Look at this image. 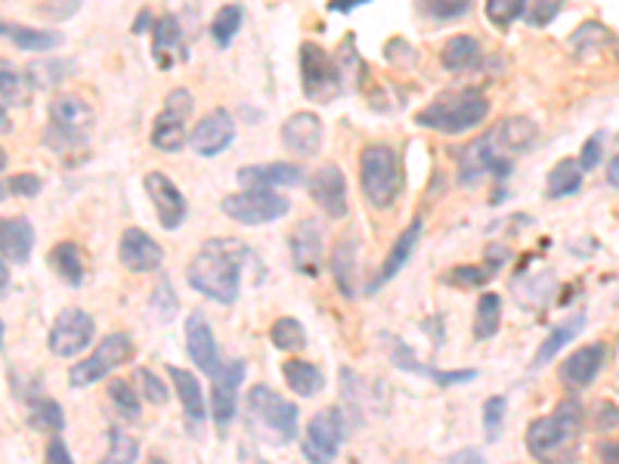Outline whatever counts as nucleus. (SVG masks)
Instances as JSON below:
<instances>
[{"instance_id":"obj_57","label":"nucleus","mask_w":619,"mask_h":464,"mask_svg":"<svg viewBox=\"0 0 619 464\" xmlns=\"http://www.w3.org/2000/svg\"><path fill=\"white\" fill-rule=\"evenodd\" d=\"M607 183H610L614 190H619V155H614L610 164H607Z\"/></svg>"},{"instance_id":"obj_58","label":"nucleus","mask_w":619,"mask_h":464,"mask_svg":"<svg viewBox=\"0 0 619 464\" xmlns=\"http://www.w3.org/2000/svg\"><path fill=\"white\" fill-rule=\"evenodd\" d=\"M10 285V267H7V257L0 254V294Z\"/></svg>"},{"instance_id":"obj_61","label":"nucleus","mask_w":619,"mask_h":464,"mask_svg":"<svg viewBox=\"0 0 619 464\" xmlns=\"http://www.w3.org/2000/svg\"><path fill=\"white\" fill-rule=\"evenodd\" d=\"M7 195H10V190H7V183H0V202H3Z\"/></svg>"},{"instance_id":"obj_21","label":"nucleus","mask_w":619,"mask_h":464,"mask_svg":"<svg viewBox=\"0 0 619 464\" xmlns=\"http://www.w3.org/2000/svg\"><path fill=\"white\" fill-rule=\"evenodd\" d=\"M186 353L193 359L195 366L202 368L205 375H217L220 371V350H217V341H214V329L211 322L202 316V313H190L186 316Z\"/></svg>"},{"instance_id":"obj_42","label":"nucleus","mask_w":619,"mask_h":464,"mask_svg":"<svg viewBox=\"0 0 619 464\" xmlns=\"http://www.w3.org/2000/svg\"><path fill=\"white\" fill-rule=\"evenodd\" d=\"M607 44H610V32L604 25H598V22H585L582 28H576L570 35V50L580 59H588L592 53H598Z\"/></svg>"},{"instance_id":"obj_30","label":"nucleus","mask_w":619,"mask_h":464,"mask_svg":"<svg viewBox=\"0 0 619 464\" xmlns=\"http://www.w3.org/2000/svg\"><path fill=\"white\" fill-rule=\"evenodd\" d=\"M0 38H7L13 47H20L25 53H50L62 44V35L59 32H50V28H28V25H20V22H3L0 20Z\"/></svg>"},{"instance_id":"obj_24","label":"nucleus","mask_w":619,"mask_h":464,"mask_svg":"<svg viewBox=\"0 0 619 464\" xmlns=\"http://www.w3.org/2000/svg\"><path fill=\"white\" fill-rule=\"evenodd\" d=\"M323 139H326V127L323 121L313 115V112H294V115L282 124V146L289 152L310 158L323 149Z\"/></svg>"},{"instance_id":"obj_45","label":"nucleus","mask_w":619,"mask_h":464,"mask_svg":"<svg viewBox=\"0 0 619 464\" xmlns=\"http://www.w3.org/2000/svg\"><path fill=\"white\" fill-rule=\"evenodd\" d=\"M32 422L40 427V430H50V434H62L65 430V412L59 406L57 400H35L32 403Z\"/></svg>"},{"instance_id":"obj_7","label":"nucleus","mask_w":619,"mask_h":464,"mask_svg":"<svg viewBox=\"0 0 619 464\" xmlns=\"http://www.w3.org/2000/svg\"><path fill=\"white\" fill-rule=\"evenodd\" d=\"M131 356H134L131 334H128V331H112V334H106V338L99 341L97 350H94L87 359H81V363L72 366V371H69V384L75 387V390L94 387L97 381H102L106 375H112V368L131 363Z\"/></svg>"},{"instance_id":"obj_4","label":"nucleus","mask_w":619,"mask_h":464,"mask_svg":"<svg viewBox=\"0 0 619 464\" xmlns=\"http://www.w3.org/2000/svg\"><path fill=\"white\" fill-rule=\"evenodd\" d=\"M360 183L363 195L375 211H387L400 202L406 190L403 158L390 146H366L360 155Z\"/></svg>"},{"instance_id":"obj_2","label":"nucleus","mask_w":619,"mask_h":464,"mask_svg":"<svg viewBox=\"0 0 619 464\" xmlns=\"http://www.w3.org/2000/svg\"><path fill=\"white\" fill-rule=\"evenodd\" d=\"M94 136V109L75 94H59L50 102V118L44 127V146L59 158H77L87 152Z\"/></svg>"},{"instance_id":"obj_9","label":"nucleus","mask_w":619,"mask_h":464,"mask_svg":"<svg viewBox=\"0 0 619 464\" xmlns=\"http://www.w3.org/2000/svg\"><path fill=\"white\" fill-rule=\"evenodd\" d=\"M223 213L242 223V227H267L276 223L279 217H286L291 208V202L286 195L272 193V190H245V193L227 195L220 202Z\"/></svg>"},{"instance_id":"obj_11","label":"nucleus","mask_w":619,"mask_h":464,"mask_svg":"<svg viewBox=\"0 0 619 464\" xmlns=\"http://www.w3.org/2000/svg\"><path fill=\"white\" fill-rule=\"evenodd\" d=\"M348 437V422H344V412L338 406L319 408L307 425V437H304V459L316 464L335 462L341 445Z\"/></svg>"},{"instance_id":"obj_60","label":"nucleus","mask_w":619,"mask_h":464,"mask_svg":"<svg viewBox=\"0 0 619 464\" xmlns=\"http://www.w3.org/2000/svg\"><path fill=\"white\" fill-rule=\"evenodd\" d=\"M10 131H13V121L7 115V106L0 102V134H10Z\"/></svg>"},{"instance_id":"obj_3","label":"nucleus","mask_w":619,"mask_h":464,"mask_svg":"<svg viewBox=\"0 0 619 464\" xmlns=\"http://www.w3.org/2000/svg\"><path fill=\"white\" fill-rule=\"evenodd\" d=\"M489 115V99L484 90L477 87H464V90H446L434 99L430 106H425L415 121L418 127L437 131L446 136H459L481 127Z\"/></svg>"},{"instance_id":"obj_19","label":"nucleus","mask_w":619,"mask_h":464,"mask_svg":"<svg viewBox=\"0 0 619 464\" xmlns=\"http://www.w3.org/2000/svg\"><path fill=\"white\" fill-rule=\"evenodd\" d=\"M235 139V121L227 109H214L211 115H205L195 131L190 134V149L202 158H214V155L227 152Z\"/></svg>"},{"instance_id":"obj_6","label":"nucleus","mask_w":619,"mask_h":464,"mask_svg":"<svg viewBox=\"0 0 619 464\" xmlns=\"http://www.w3.org/2000/svg\"><path fill=\"white\" fill-rule=\"evenodd\" d=\"M248 415L272 445H289L298 440V406L279 396L272 387L257 384L248 390Z\"/></svg>"},{"instance_id":"obj_8","label":"nucleus","mask_w":619,"mask_h":464,"mask_svg":"<svg viewBox=\"0 0 619 464\" xmlns=\"http://www.w3.org/2000/svg\"><path fill=\"white\" fill-rule=\"evenodd\" d=\"M195 99L186 87H174L168 99H165V109L158 112L153 124V146L158 152H180L190 136H186V124L193 118Z\"/></svg>"},{"instance_id":"obj_26","label":"nucleus","mask_w":619,"mask_h":464,"mask_svg":"<svg viewBox=\"0 0 619 464\" xmlns=\"http://www.w3.org/2000/svg\"><path fill=\"white\" fill-rule=\"evenodd\" d=\"M489 136H493V143L499 146V152L508 155V158H514V155L530 152V149L536 146L539 124L526 115L505 118V121H499V124L489 131Z\"/></svg>"},{"instance_id":"obj_44","label":"nucleus","mask_w":619,"mask_h":464,"mask_svg":"<svg viewBox=\"0 0 619 464\" xmlns=\"http://www.w3.org/2000/svg\"><path fill=\"white\" fill-rule=\"evenodd\" d=\"M177 294H174V285H171V279L168 276H161L158 279V285L153 289V297H149V309L155 313V319L158 322H171L177 316Z\"/></svg>"},{"instance_id":"obj_46","label":"nucleus","mask_w":619,"mask_h":464,"mask_svg":"<svg viewBox=\"0 0 619 464\" xmlns=\"http://www.w3.org/2000/svg\"><path fill=\"white\" fill-rule=\"evenodd\" d=\"M109 400H112V406L118 408V415H121L124 422H136V418H139V396H136V390L128 384V381L116 378V381L109 384Z\"/></svg>"},{"instance_id":"obj_51","label":"nucleus","mask_w":619,"mask_h":464,"mask_svg":"<svg viewBox=\"0 0 619 464\" xmlns=\"http://www.w3.org/2000/svg\"><path fill=\"white\" fill-rule=\"evenodd\" d=\"M7 190L10 195H20V198H38L44 190V180L35 174H16L7 180Z\"/></svg>"},{"instance_id":"obj_35","label":"nucleus","mask_w":619,"mask_h":464,"mask_svg":"<svg viewBox=\"0 0 619 464\" xmlns=\"http://www.w3.org/2000/svg\"><path fill=\"white\" fill-rule=\"evenodd\" d=\"M50 267H53V272L65 285H72V289L84 285V254H81L75 242H59V245H53Z\"/></svg>"},{"instance_id":"obj_16","label":"nucleus","mask_w":619,"mask_h":464,"mask_svg":"<svg viewBox=\"0 0 619 464\" xmlns=\"http://www.w3.org/2000/svg\"><path fill=\"white\" fill-rule=\"evenodd\" d=\"M118 260H121V267L128 272L143 276V272L161 270V264H165V248H161L146 230L131 227V230L121 232V242H118Z\"/></svg>"},{"instance_id":"obj_31","label":"nucleus","mask_w":619,"mask_h":464,"mask_svg":"<svg viewBox=\"0 0 619 464\" xmlns=\"http://www.w3.org/2000/svg\"><path fill=\"white\" fill-rule=\"evenodd\" d=\"M168 375H171V381H174V390L177 396H180V406L186 412V418L195 422V425H202V422L208 418V403H205V393H202L198 378H195L193 371L177 366H168Z\"/></svg>"},{"instance_id":"obj_52","label":"nucleus","mask_w":619,"mask_h":464,"mask_svg":"<svg viewBox=\"0 0 619 464\" xmlns=\"http://www.w3.org/2000/svg\"><path fill=\"white\" fill-rule=\"evenodd\" d=\"M600 155H604V134L598 131V134H592L588 139H585V146H582V152H580V164L585 174L598 168Z\"/></svg>"},{"instance_id":"obj_29","label":"nucleus","mask_w":619,"mask_h":464,"mask_svg":"<svg viewBox=\"0 0 619 464\" xmlns=\"http://www.w3.org/2000/svg\"><path fill=\"white\" fill-rule=\"evenodd\" d=\"M393 366L403 368V371H412V375H422V378H430L437 387H459V384H468V381H474L477 378V371L474 368H462V371H440V368L434 366H425V363H418V356L412 353V350L403 344V341H393Z\"/></svg>"},{"instance_id":"obj_63","label":"nucleus","mask_w":619,"mask_h":464,"mask_svg":"<svg viewBox=\"0 0 619 464\" xmlns=\"http://www.w3.org/2000/svg\"><path fill=\"white\" fill-rule=\"evenodd\" d=\"M3 334H7V329H3V322H0V350H3Z\"/></svg>"},{"instance_id":"obj_43","label":"nucleus","mask_w":619,"mask_h":464,"mask_svg":"<svg viewBox=\"0 0 619 464\" xmlns=\"http://www.w3.org/2000/svg\"><path fill=\"white\" fill-rule=\"evenodd\" d=\"M474 0H415L418 13L434 22H452L468 16Z\"/></svg>"},{"instance_id":"obj_37","label":"nucleus","mask_w":619,"mask_h":464,"mask_svg":"<svg viewBox=\"0 0 619 464\" xmlns=\"http://www.w3.org/2000/svg\"><path fill=\"white\" fill-rule=\"evenodd\" d=\"M582 171L580 161H573V158H561L551 171H548V198H570V195H576L582 190Z\"/></svg>"},{"instance_id":"obj_32","label":"nucleus","mask_w":619,"mask_h":464,"mask_svg":"<svg viewBox=\"0 0 619 464\" xmlns=\"http://www.w3.org/2000/svg\"><path fill=\"white\" fill-rule=\"evenodd\" d=\"M32 94H35V81L28 72L16 69L13 62L0 59V102L3 106H13V109H22L32 102Z\"/></svg>"},{"instance_id":"obj_15","label":"nucleus","mask_w":619,"mask_h":464,"mask_svg":"<svg viewBox=\"0 0 619 464\" xmlns=\"http://www.w3.org/2000/svg\"><path fill=\"white\" fill-rule=\"evenodd\" d=\"M143 190H146L149 202H153L161 230L174 232L186 223V217H190V205H186V195L177 190V183L171 180V176L161 174V171H153V174L143 176Z\"/></svg>"},{"instance_id":"obj_12","label":"nucleus","mask_w":619,"mask_h":464,"mask_svg":"<svg viewBox=\"0 0 619 464\" xmlns=\"http://www.w3.org/2000/svg\"><path fill=\"white\" fill-rule=\"evenodd\" d=\"M511 171H514L511 158L499 152V146L493 143L489 131H486L481 139L468 143L462 155H459V183H462V186H474L477 180L493 174L496 176V183H499L496 190H502V180L505 176H511Z\"/></svg>"},{"instance_id":"obj_36","label":"nucleus","mask_w":619,"mask_h":464,"mask_svg":"<svg viewBox=\"0 0 619 464\" xmlns=\"http://www.w3.org/2000/svg\"><path fill=\"white\" fill-rule=\"evenodd\" d=\"M582 329H585V313H573V319H567L563 326H558V329L542 341L539 353H536V359H533V368L548 366L570 341H576V334H580Z\"/></svg>"},{"instance_id":"obj_10","label":"nucleus","mask_w":619,"mask_h":464,"mask_svg":"<svg viewBox=\"0 0 619 464\" xmlns=\"http://www.w3.org/2000/svg\"><path fill=\"white\" fill-rule=\"evenodd\" d=\"M97 338V319L87 309L69 307L59 313L47 334V347L59 359H75Z\"/></svg>"},{"instance_id":"obj_5","label":"nucleus","mask_w":619,"mask_h":464,"mask_svg":"<svg viewBox=\"0 0 619 464\" xmlns=\"http://www.w3.org/2000/svg\"><path fill=\"white\" fill-rule=\"evenodd\" d=\"M582 430V406L576 400H563L558 408L545 418H536L526 427V449L533 459L548 462V459H561L567 455Z\"/></svg>"},{"instance_id":"obj_55","label":"nucleus","mask_w":619,"mask_h":464,"mask_svg":"<svg viewBox=\"0 0 619 464\" xmlns=\"http://www.w3.org/2000/svg\"><path fill=\"white\" fill-rule=\"evenodd\" d=\"M363 3H368V0H329V10L331 13L348 16V13H353V10H356V7H363Z\"/></svg>"},{"instance_id":"obj_20","label":"nucleus","mask_w":619,"mask_h":464,"mask_svg":"<svg viewBox=\"0 0 619 464\" xmlns=\"http://www.w3.org/2000/svg\"><path fill=\"white\" fill-rule=\"evenodd\" d=\"M245 381V359H232L214 375L211 387V418L217 427H227L235 418L239 406V387Z\"/></svg>"},{"instance_id":"obj_17","label":"nucleus","mask_w":619,"mask_h":464,"mask_svg":"<svg viewBox=\"0 0 619 464\" xmlns=\"http://www.w3.org/2000/svg\"><path fill=\"white\" fill-rule=\"evenodd\" d=\"M307 193L323 208V213H329L335 220L348 217V180L338 164H323L319 171H313L307 180Z\"/></svg>"},{"instance_id":"obj_18","label":"nucleus","mask_w":619,"mask_h":464,"mask_svg":"<svg viewBox=\"0 0 619 464\" xmlns=\"http://www.w3.org/2000/svg\"><path fill=\"white\" fill-rule=\"evenodd\" d=\"M323 227H319V220H301L289 235V252H291V264H294V270L301 272V276H319V267H323Z\"/></svg>"},{"instance_id":"obj_53","label":"nucleus","mask_w":619,"mask_h":464,"mask_svg":"<svg viewBox=\"0 0 619 464\" xmlns=\"http://www.w3.org/2000/svg\"><path fill=\"white\" fill-rule=\"evenodd\" d=\"M619 427V406L604 403L598 412V430H617Z\"/></svg>"},{"instance_id":"obj_13","label":"nucleus","mask_w":619,"mask_h":464,"mask_svg":"<svg viewBox=\"0 0 619 464\" xmlns=\"http://www.w3.org/2000/svg\"><path fill=\"white\" fill-rule=\"evenodd\" d=\"M301 81H304V97L319 99V102H329L344 87L335 57H329L313 40L301 47Z\"/></svg>"},{"instance_id":"obj_56","label":"nucleus","mask_w":619,"mask_h":464,"mask_svg":"<svg viewBox=\"0 0 619 464\" xmlns=\"http://www.w3.org/2000/svg\"><path fill=\"white\" fill-rule=\"evenodd\" d=\"M598 459L600 462L619 464V440L617 443H598Z\"/></svg>"},{"instance_id":"obj_40","label":"nucleus","mask_w":619,"mask_h":464,"mask_svg":"<svg viewBox=\"0 0 619 464\" xmlns=\"http://www.w3.org/2000/svg\"><path fill=\"white\" fill-rule=\"evenodd\" d=\"M270 341L272 347L282 350V353H298V350L307 347V331L294 316H282L270 326Z\"/></svg>"},{"instance_id":"obj_34","label":"nucleus","mask_w":619,"mask_h":464,"mask_svg":"<svg viewBox=\"0 0 619 464\" xmlns=\"http://www.w3.org/2000/svg\"><path fill=\"white\" fill-rule=\"evenodd\" d=\"M331 276H335V285L344 297L356 294V242L353 235H341V242L335 245L331 252Z\"/></svg>"},{"instance_id":"obj_62","label":"nucleus","mask_w":619,"mask_h":464,"mask_svg":"<svg viewBox=\"0 0 619 464\" xmlns=\"http://www.w3.org/2000/svg\"><path fill=\"white\" fill-rule=\"evenodd\" d=\"M3 168H7V152L0 149V171H3Z\"/></svg>"},{"instance_id":"obj_25","label":"nucleus","mask_w":619,"mask_h":464,"mask_svg":"<svg viewBox=\"0 0 619 464\" xmlns=\"http://www.w3.org/2000/svg\"><path fill=\"white\" fill-rule=\"evenodd\" d=\"M35 252V227L28 217H0V254L7 264L25 267Z\"/></svg>"},{"instance_id":"obj_39","label":"nucleus","mask_w":619,"mask_h":464,"mask_svg":"<svg viewBox=\"0 0 619 464\" xmlns=\"http://www.w3.org/2000/svg\"><path fill=\"white\" fill-rule=\"evenodd\" d=\"M481 57V44L471 35H456V38L446 40L444 53H440V62H444L449 72H462L468 65H474Z\"/></svg>"},{"instance_id":"obj_22","label":"nucleus","mask_w":619,"mask_h":464,"mask_svg":"<svg viewBox=\"0 0 619 464\" xmlns=\"http://www.w3.org/2000/svg\"><path fill=\"white\" fill-rule=\"evenodd\" d=\"M607 363V347L604 344H588V347L573 350L558 368V378L563 387L570 390H582L588 387L600 375V368Z\"/></svg>"},{"instance_id":"obj_41","label":"nucleus","mask_w":619,"mask_h":464,"mask_svg":"<svg viewBox=\"0 0 619 464\" xmlns=\"http://www.w3.org/2000/svg\"><path fill=\"white\" fill-rule=\"evenodd\" d=\"M242 22H245V10H242V7H235V3L220 7L217 16L211 20L214 44H217L220 50L230 47L232 40H235V35H239V28H242Z\"/></svg>"},{"instance_id":"obj_28","label":"nucleus","mask_w":619,"mask_h":464,"mask_svg":"<svg viewBox=\"0 0 619 464\" xmlns=\"http://www.w3.org/2000/svg\"><path fill=\"white\" fill-rule=\"evenodd\" d=\"M418 239H422V217H415L406 230L400 232V239L393 242V248H390V254L385 257V264L378 267L375 279L368 282V291H381V285H387L397 272L406 267L409 257H412L415 248H418Z\"/></svg>"},{"instance_id":"obj_23","label":"nucleus","mask_w":619,"mask_h":464,"mask_svg":"<svg viewBox=\"0 0 619 464\" xmlns=\"http://www.w3.org/2000/svg\"><path fill=\"white\" fill-rule=\"evenodd\" d=\"M153 59L161 72H171L183 59H190L177 16H158L153 22Z\"/></svg>"},{"instance_id":"obj_38","label":"nucleus","mask_w":619,"mask_h":464,"mask_svg":"<svg viewBox=\"0 0 619 464\" xmlns=\"http://www.w3.org/2000/svg\"><path fill=\"white\" fill-rule=\"evenodd\" d=\"M502 326V297L499 294H484L477 301V313H474V338L477 341H489L499 334Z\"/></svg>"},{"instance_id":"obj_50","label":"nucleus","mask_w":619,"mask_h":464,"mask_svg":"<svg viewBox=\"0 0 619 464\" xmlns=\"http://www.w3.org/2000/svg\"><path fill=\"white\" fill-rule=\"evenodd\" d=\"M489 279H493V270H484V267H456L446 272V282L459 289H484Z\"/></svg>"},{"instance_id":"obj_27","label":"nucleus","mask_w":619,"mask_h":464,"mask_svg":"<svg viewBox=\"0 0 619 464\" xmlns=\"http://www.w3.org/2000/svg\"><path fill=\"white\" fill-rule=\"evenodd\" d=\"M304 180V171L298 164H286V161H270V164H248L239 171V183L242 190H279V186H298Z\"/></svg>"},{"instance_id":"obj_59","label":"nucleus","mask_w":619,"mask_h":464,"mask_svg":"<svg viewBox=\"0 0 619 464\" xmlns=\"http://www.w3.org/2000/svg\"><path fill=\"white\" fill-rule=\"evenodd\" d=\"M449 462H484V455H481V452H459V455H452Z\"/></svg>"},{"instance_id":"obj_33","label":"nucleus","mask_w":619,"mask_h":464,"mask_svg":"<svg viewBox=\"0 0 619 464\" xmlns=\"http://www.w3.org/2000/svg\"><path fill=\"white\" fill-rule=\"evenodd\" d=\"M282 378H286V384H289L298 396H304V400L323 393V387H326L323 368L316 366V363H310V359H289V363H282Z\"/></svg>"},{"instance_id":"obj_54","label":"nucleus","mask_w":619,"mask_h":464,"mask_svg":"<svg viewBox=\"0 0 619 464\" xmlns=\"http://www.w3.org/2000/svg\"><path fill=\"white\" fill-rule=\"evenodd\" d=\"M47 462H72V452L65 449V443H62L59 434H53V440L47 445Z\"/></svg>"},{"instance_id":"obj_48","label":"nucleus","mask_w":619,"mask_h":464,"mask_svg":"<svg viewBox=\"0 0 619 464\" xmlns=\"http://www.w3.org/2000/svg\"><path fill=\"white\" fill-rule=\"evenodd\" d=\"M136 455H139V443H136L134 437H128L124 430H109V452H106V462L128 464L136 462Z\"/></svg>"},{"instance_id":"obj_1","label":"nucleus","mask_w":619,"mask_h":464,"mask_svg":"<svg viewBox=\"0 0 619 464\" xmlns=\"http://www.w3.org/2000/svg\"><path fill=\"white\" fill-rule=\"evenodd\" d=\"M248 260V248L239 239H211L193 257L186 282L202 297H211L214 304L230 307L242 289V270Z\"/></svg>"},{"instance_id":"obj_47","label":"nucleus","mask_w":619,"mask_h":464,"mask_svg":"<svg viewBox=\"0 0 619 464\" xmlns=\"http://www.w3.org/2000/svg\"><path fill=\"white\" fill-rule=\"evenodd\" d=\"M505 415H508V400L505 396H489L484 403V434L486 443H496L502 437Z\"/></svg>"},{"instance_id":"obj_49","label":"nucleus","mask_w":619,"mask_h":464,"mask_svg":"<svg viewBox=\"0 0 619 464\" xmlns=\"http://www.w3.org/2000/svg\"><path fill=\"white\" fill-rule=\"evenodd\" d=\"M136 384H143L139 390L146 393V400H149L153 406H165V403L171 400V390H168V384H165L158 375H153L149 368H136Z\"/></svg>"},{"instance_id":"obj_14","label":"nucleus","mask_w":619,"mask_h":464,"mask_svg":"<svg viewBox=\"0 0 619 464\" xmlns=\"http://www.w3.org/2000/svg\"><path fill=\"white\" fill-rule=\"evenodd\" d=\"M561 7L563 0H486V16L496 28H511L518 20L533 28H545Z\"/></svg>"}]
</instances>
